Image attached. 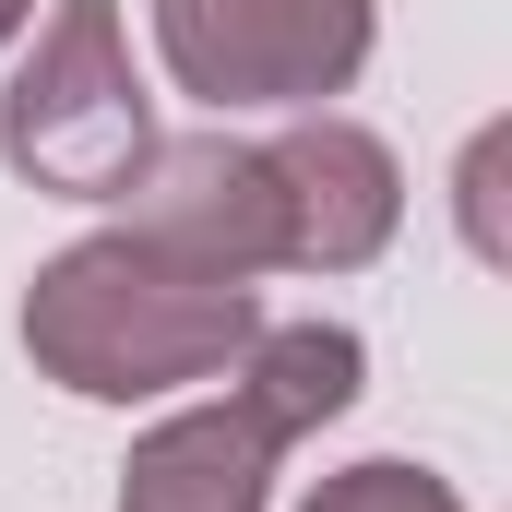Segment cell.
<instances>
[{
    "mask_svg": "<svg viewBox=\"0 0 512 512\" xmlns=\"http://www.w3.org/2000/svg\"><path fill=\"white\" fill-rule=\"evenodd\" d=\"M251 334H262L251 274L179 262L143 227H96L60 262H36V286H24V358H36V382L84 393V405H143V393L215 382V370H239Z\"/></svg>",
    "mask_w": 512,
    "mask_h": 512,
    "instance_id": "obj_1",
    "label": "cell"
},
{
    "mask_svg": "<svg viewBox=\"0 0 512 512\" xmlns=\"http://www.w3.org/2000/svg\"><path fill=\"white\" fill-rule=\"evenodd\" d=\"M0 155L12 179L60 191V203H120L131 167L155 155V108L131 84L120 0H48L36 48L0 84Z\"/></svg>",
    "mask_w": 512,
    "mask_h": 512,
    "instance_id": "obj_2",
    "label": "cell"
},
{
    "mask_svg": "<svg viewBox=\"0 0 512 512\" xmlns=\"http://www.w3.org/2000/svg\"><path fill=\"white\" fill-rule=\"evenodd\" d=\"M370 0H155V60L179 96L227 108H322L370 72Z\"/></svg>",
    "mask_w": 512,
    "mask_h": 512,
    "instance_id": "obj_3",
    "label": "cell"
},
{
    "mask_svg": "<svg viewBox=\"0 0 512 512\" xmlns=\"http://www.w3.org/2000/svg\"><path fill=\"white\" fill-rule=\"evenodd\" d=\"M131 227L179 262H215V274H274L286 262V203H274V167L239 131H155V155L131 167Z\"/></svg>",
    "mask_w": 512,
    "mask_h": 512,
    "instance_id": "obj_4",
    "label": "cell"
},
{
    "mask_svg": "<svg viewBox=\"0 0 512 512\" xmlns=\"http://www.w3.org/2000/svg\"><path fill=\"white\" fill-rule=\"evenodd\" d=\"M274 167V203H286V262L298 274H358L393 251L405 227V167L370 120H334V108H298V120L262 143Z\"/></svg>",
    "mask_w": 512,
    "mask_h": 512,
    "instance_id": "obj_5",
    "label": "cell"
},
{
    "mask_svg": "<svg viewBox=\"0 0 512 512\" xmlns=\"http://www.w3.org/2000/svg\"><path fill=\"white\" fill-rule=\"evenodd\" d=\"M274 501V441L239 405H179L131 441L120 512H262Z\"/></svg>",
    "mask_w": 512,
    "mask_h": 512,
    "instance_id": "obj_6",
    "label": "cell"
},
{
    "mask_svg": "<svg viewBox=\"0 0 512 512\" xmlns=\"http://www.w3.org/2000/svg\"><path fill=\"white\" fill-rule=\"evenodd\" d=\"M358 370H370V346H358L346 322H262L251 346H239L227 405L286 453V441H310V429H334V417L358 405Z\"/></svg>",
    "mask_w": 512,
    "mask_h": 512,
    "instance_id": "obj_7",
    "label": "cell"
},
{
    "mask_svg": "<svg viewBox=\"0 0 512 512\" xmlns=\"http://www.w3.org/2000/svg\"><path fill=\"white\" fill-rule=\"evenodd\" d=\"M310 512H465V501H453V477H429V465H405V453H370V465L322 477Z\"/></svg>",
    "mask_w": 512,
    "mask_h": 512,
    "instance_id": "obj_8",
    "label": "cell"
},
{
    "mask_svg": "<svg viewBox=\"0 0 512 512\" xmlns=\"http://www.w3.org/2000/svg\"><path fill=\"white\" fill-rule=\"evenodd\" d=\"M489 179H501V131H489V143L465 155V239H477L489 262H501V215H489Z\"/></svg>",
    "mask_w": 512,
    "mask_h": 512,
    "instance_id": "obj_9",
    "label": "cell"
},
{
    "mask_svg": "<svg viewBox=\"0 0 512 512\" xmlns=\"http://www.w3.org/2000/svg\"><path fill=\"white\" fill-rule=\"evenodd\" d=\"M24 24H36V0H0V48H12V36H24Z\"/></svg>",
    "mask_w": 512,
    "mask_h": 512,
    "instance_id": "obj_10",
    "label": "cell"
}]
</instances>
